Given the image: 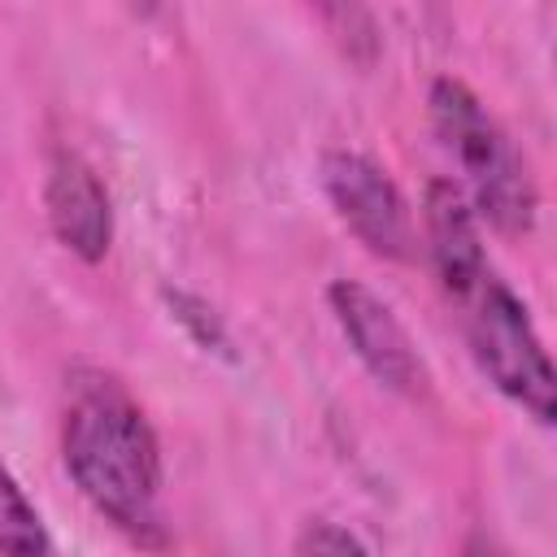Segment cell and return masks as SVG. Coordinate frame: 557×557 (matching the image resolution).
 I'll list each match as a JSON object with an SVG mask.
<instances>
[{"label": "cell", "instance_id": "30bf717a", "mask_svg": "<svg viewBox=\"0 0 557 557\" xmlns=\"http://www.w3.org/2000/svg\"><path fill=\"white\" fill-rule=\"evenodd\" d=\"M461 557H513L500 540H492V535H483V531H474L470 540H466V548H461Z\"/></svg>", "mask_w": 557, "mask_h": 557}, {"label": "cell", "instance_id": "7a4b0ae2", "mask_svg": "<svg viewBox=\"0 0 557 557\" xmlns=\"http://www.w3.org/2000/svg\"><path fill=\"white\" fill-rule=\"evenodd\" d=\"M61 457L83 500L144 548L165 544L161 522V444L131 387L96 366L65 379Z\"/></svg>", "mask_w": 557, "mask_h": 557}, {"label": "cell", "instance_id": "ba28073f", "mask_svg": "<svg viewBox=\"0 0 557 557\" xmlns=\"http://www.w3.org/2000/svg\"><path fill=\"white\" fill-rule=\"evenodd\" d=\"M161 296H165L170 318H174V322L187 331V339H191L200 352H213V357H222V361H235L231 331H226V322L218 318V309H213L205 296L183 292V287H165Z\"/></svg>", "mask_w": 557, "mask_h": 557}, {"label": "cell", "instance_id": "3957f363", "mask_svg": "<svg viewBox=\"0 0 557 557\" xmlns=\"http://www.w3.org/2000/svg\"><path fill=\"white\" fill-rule=\"evenodd\" d=\"M431 122L444 148L457 157L466 174V200L479 222L496 226L500 235H527L535 226V178L505 135V126L487 113V104L461 83V78H435L431 83Z\"/></svg>", "mask_w": 557, "mask_h": 557}, {"label": "cell", "instance_id": "5b68a950", "mask_svg": "<svg viewBox=\"0 0 557 557\" xmlns=\"http://www.w3.org/2000/svg\"><path fill=\"white\" fill-rule=\"evenodd\" d=\"M326 305L335 313V326L352 344L357 361L374 374V383H383L405 400H422L431 392L426 361L383 296H374L357 278H335L326 287Z\"/></svg>", "mask_w": 557, "mask_h": 557}, {"label": "cell", "instance_id": "8992f818", "mask_svg": "<svg viewBox=\"0 0 557 557\" xmlns=\"http://www.w3.org/2000/svg\"><path fill=\"white\" fill-rule=\"evenodd\" d=\"M44 209L57 244L83 265H100L113 248V200L100 174L70 148H57L44 178Z\"/></svg>", "mask_w": 557, "mask_h": 557}, {"label": "cell", "instance_id": "9c48e42d", "mask_svg": "<svg viewBox=\"0 0 557 557\" xmlns=\"http://www.w3.org/2000/svg\"><path fill=\"white\" fill-rule=\"evenodd\" d=\"M300 553L305 557H370L352 531H344L339 522H326V518H318V522L305 527Z\"/></svg>", "mask_w": 557, "mask_h": 557}, {"label": "cell", "instance_id": "6da1fadb", "mask_svg": "<svg viewBox=\"0 0 557 557\" xmlns=\"http://www.w3.org/2000/svg\"><path fill=\"white\" fill-rule=\"evenodd\" d=\"M422 222H426V248H431L440 287L461 309L457 318H461L474 366L527 418H535L540 426H553V413H557L553 361L544 352V339L527 305L496 274L461 183L431 178L422 200Z\"/></svg>", "mask_w": 557, "mask_h": 557}, {"label": "cell", "instance_id": "277c9868", "mask_svg": "<svg viewBox=\"0 0 557 557\" xmlns=\"http://www.w3.org/2000/svg\"><path fill=\"white\" fill-rule=\"evenodd\" d=\"M322 191L339 222L383 261H409L413 257V213L392 183V174L352 148H331L322 157Z\"/></svg>", "mask_w": 557, "mask_h": 557}, {"label": "cell", "instance_id": "52a82bcc", "mask_svg": "<svg viewBox=\"0 0 557 557\" xmlns=\"http://www.w3.org/2000/svg\"><path fill=\"white\" fill-rule=\"evenodd\" d=\"M0 557H52V535L44 513L22 492L13 470L0 461Z\"/></svg>", "mask_w": 557, "mask_h": 557}]
</instances>
